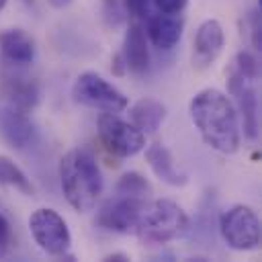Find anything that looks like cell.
<instances>
[{"label":"cell","mask_w":262,"mask_h":262,"mask_svg":"<svg viewBox=\"0 0 262 262\" xmlns=\"http://www.w3.org/2000/svg\"><path fill=\"white\" fill-rule=\"evenodd\" d=\"M115 192H117V194L135 196V199H149V196H151V184H149L147 178L141 176L139 172H125V174L117 180Z\"/></svg>","instance_id":"19"},{"label":"cell","mask_w":262,"mask_h":262,"mask_svg":"<svg viewBox=\"0 0 262 262\" xmlns=\"http://www.w3.org/2000/svg\"><path fill=\"white\" fill-rule=\"evenodd\" d=\"M2 92L8 100V104H14L27 113H31L39 102V86L31 78L20 76V74L4 76Z\"/></svg>","instance_id":"16"},{"label":"cell","mask_w":262,"mask_h":262,"mask_svg":"<svg viewBox=\"0 0 262 262\" xmlns=\"http://www.w3.org/2000/svg\"><path fill=\"white\" fill-rule=\"evenodd\" d=\"M0 53L10 66H29L35 59V41L23 29H4L0 33Z\"/></svg>","instance_id":"14"},{"label":"cell","mask_w":262,"mask_h":262,"mask_svg":"<svg viewBox=\"0 0 262 262\" xmlns=\"http://www.w3.org/2000/svg\"><path fill=\"white\" fill-rule=\"evenodd\" d=\"M129 119L131 123L143 133L151 135L160 129V125L166 119V106L156 100V98H139L131 108H129Z\"/></svg>","instance_id":"17"},{"label":"cell","mask_w":262,"mask_h":262,"mask_svg":"<svg viewBox=\"0 0 262 262\" xmlns=\"http://www.w3.org/2000/svg\"><path fill=\"white\" fill-rule=\"evenodd\" d=\"M141 27L145 31L147 41L154 47H158L162 51H168V49L176 47L180 37H182L184 16L182 14H166V12H160V10L151 8L143 16Z\"/></svg>","instance_id":"10"},{"label":"cell","mask_w":262,"mask_h":262,"mask_svg":"<svg viewBox=\"0 0 262 262\" xmlns=\"http://www.w3.org/2000/svg\"><path fill=\"white\" fill-rule=\"evenodd\" d=\"M231 66H233L239 74H244V76H248V78H254V80H260V63H258V59H256L254 53H250V51H239V53L235 55V59H233Z\"/></svg>","instance_id":"20"},{"label":"cell","mask_w":262,"mask_h":262,"mask_svg":"<svg viewBox=\"0 0 262 262\" xmlns=\"http://www.w3.org/2000/svg\"><path fill=\"white\" fill-rule=\"evenodd\" d=\"M250 33H252V45L256 47V49H260L262 47V37H260V12L258 10H252L250 12Z\"/></svg>","instance_id":"22"},{"label":"cell","mask_w":262,"mask_h":262,"mask_svg":"<svg viewBox=\"0 0 262 262\" xmlns=\"http://www.w3.org/2000/svg\"><path fill=\"white\" fill-rule=\"evenodd\" d=\"M149 199H135L127 194H113L96 213V225L115 233H135V225L143 205Z\"/></svg>","instance_id":"9"},{"label":"cell","mask_w":262,"mask_h":262,"mask_svg":"<svg viewBox=\"0 0 262 262\" xmlns=\"http://www.w3.org/2000/svg\"><path fill=\"white\" fill-rule=\"evenodd\" d=\"M104 260H108V262H125V260H131L127 254H108V256H104Z\"/></svg>","instance_id":"25"},{"label":"cell","mask_w":262,"mask_h":262,"mask_svg":"<svg viewBox=\"0 0 262 262\" xmlns=\"http://www.w3.org/2000/svg\"><path fill=\"white\" fill-rule=\"evenodd\" d=\"M102 6H104L106 20L117 25L121 20V0H102Z\"/></svg>","instance_id":"23"},{"label":"cell","mask_w":262,"mask_h":262,"mask_svg":"<svg viewBox=\"0 0 262 262\" xmlns=\"http://www.w3.org/2000/svg\"><path fill=\"white\" fill-rule=\"evenodd\" d=\"M190 119L201 139L219 154H235L242 141L239 119L231 98L217 88H203L188 102Z\"/></svg>","instance_id":"1"},{"label":"cell","mask_w":262,"mask_h":262,"mask_svg":"<svg viewBox=\"0 0 262 262\" xmlns=\"http://www.w3.org/2000/svg\"><path fill=\"white\" fill-rule=\"evenodd\" d=\"M6 2H8V0H0V10H2L4 6H6Z\"/></svg>","instance_id":"27"},{"label":"cell","mask_w":262,"mask_h":262,"mask_svg":"<svg viewBox=\"0 0 262 262\" xmlns=\"http://www.w3.org/2000/svg\"><path fill=\"white\" fill-rule=\"evenodd\" d=\"M10 237H12V231H10V223H8V219L0 213V250H4V248H8V244H10Z\"/></svg>","instance_id":"24"},{"label":"cell","mask_w":262,"mask_h":262,"mask_svg":"<svg viewBox=\"0 0 262 262\" xmlns=\"http://www.w3.org/2000/svg\"><path fill=\"white\" fill-rule=\"evenodd\" d=\"M0 184L18 190L25 196H33L35 194V186L31 184L27 174L8 156H0Z\"/></svg>","instance_id":"18"},{"label":"cell","mask_w":262,"mask_h":262,"mask_svg":"<svg viewBox=\"0 0 262 262\" xmlns=\"http://www.w3.org/2000/svg\"><path fill=\"white\" fill-rule=\"evenodd\" d=\"M223 242L237 252H250L260 246V219L248 205H233L219 217Z\"/></svg>","instance_id":"5"},{"label":"cell","mask_w":262,"mask_h":262,"mask_svg":"<svg viewBox=\"0 0 262 262\" xmlns=\"http://www.w3.org/2000/svg\"><path fill=\"white\" fill-rule=\"evenodd\" d=\"M125 68L133 76H143L149 70V47L141 23L133 20L123 39V51L119 53Z\"/></svg>","instance_id":"12"},{"label":"cell","mask_w":262,"mask_h":262,"mask_svg":"<svg viewBox=\"0 0 262 262\" xmlns=\"http://www.w3.org/2000/svg\"><path fill=\"white\" fill-rule=\"evenodd\" d=\"M0 135L10 147L27 149L35 143L37 129L27 111L6 102L0 106Z\"/></svg>","instance_id":"11"},{"label":"cell","mask_w":262,"mask_h":262,"mask_svg":"<svg viewBox=\"0 0 262 262\" xmlns=\"http://www.w3.org/2000/svg\"><path fill=\"white\" fill-rule=\"evenodd\" d=\"M225 45V33L217 18H207L199 25L194 35V59L199 66H209L219 57Z\"/></svg>","instance_id":"13"},{"label":"cell","mask_w":262,"mask_h":262,"mask_svg":"<svg viewBox=\"0 0 262 262\" xmlns=\"http://www.w3.org/2000/svg\"><path fill=\"white\" fill-rule=\"evenodd\" d=\"M145 160H147L151 172H154L162 182H166V184H170V186H182V184L188 182L186 174L176 168V162H174V158H172V154H170V149H168L166 145H162V143H151V145L145 149Z\"/></svg>","instance_id":"15"},{"label":"cell","mask_w":262,"mask_h":262,"mask_svg":"<svg viewBox=\"0 0 262 262\" xmlns=\"http://www.w3.org/2000/svg\"><path fill=\"white\" fill-rule=\"evenodd\" d=\"M72 98L82 106L102 113H121L129 104L127 96L96 72H82L74 80Z\"/></svg>","instance_id":"4"},{"label":"cell","mask_w":262,"mask_h":262,"mask_svg":"<svg viewBox=\"0 0 262 262\" xmlns=\"http://www.w3.org/2000/svg\"><path fill=\"white\" fill-rule=\"evenodd\" d=\"M59 184L72 209L78 213L92 211L102 194V174L96 158L84 147L70 149L59 160Z\"/></svg>","instance_id":"2"},{"label":"cell","mask_w":262,"mask_h":262,"mask_svg":"<svg viewBox=\"0 0 262 262\" xmlns=\"http://www.w3.org/2000/svg\"><path fill=\"white\" fill-rule=\"evenodd\" d=\"M29 231H31L35 244L45 254L63 258L70 252L72 233L68 229L66 219L57 211H53L49 207H41V209L33 211L29 217Z\"/></svg>","instance_id":"6"},{"label":"cell","mask_w":262,"mask_h":262,"mask_svg":"<svg viewBox=\"0 0 262 262\" xmlns=\"http://www.w3.org/2000/svg\"><path fill=\"white\" fill-rule=\"evenodd\" d=\"M23 2H27V4H33V2H35V0H23Z\"/></svg>","instance_id":"28"},{"label":"cell","mask_w":262,"mask_h":262,"mask_svg":"<svg viewBox=\"0 0 262 262\" xmlns=\"http://www.w3.org/2000/svg\"><path fill=\"white\" fill-rule=\"evenodd\" d=\"M188 229L190 219L178 203L170 199H149L139 213L135 235L147 244H166L184 237Z\"/></svg>","instance_id":"3"},{"label":"cell","mask_w":262,"mask_h":262,"mask_svg":"<svg viewBox=\"0 0 262 262\" xmlns=\"http://www.w3.org/2000/svg\"><path fill=\"white\" fill-rule=\"evenodd\" d=\"M53 8H66V6H70L72 4V0H47Z\"/></svg>","instance_id":"26"},{"label":"cell","mask_w":262,"mask_h":262,"mask_svg":"<svg viewBox=\"0 0 262 262\" xmlns=\"http://www.w3.org/2000/svg\"><path fill=\"white\" fill-rule=\"evenodd\" d=\"M188 0H151V6L166 14H182Z\"/></svg>","instance_id":"21"},{"label":"cell","mask_w":262,"mask_h":262,"mask_svg":"<svg viewBox=\"0 0 262 262\" xmlns=\"http://www.w3.org/2000/svg\"><path fill=\"white\" fill-rule=\"evenodd\" d=\"M98 137L104 149L117 158H133L145 147V135L117 113H102L98 117Z\"/></svg>","instance_id":"7"},{"label":"cell","mask_w":262,"mask_h":262,"mask_svg":"<svg viewBox=\"0 0 262 262\" xmlns=\"http://www.w3.org/2000/svg\"><path fill=\"white\" fill-rule=\"evenodd\" d=\"M258 80L248 78L239 74L233 66L227 72V88L233 96V106L237 113V119H242L239 129H244V135L248 139H256L260 131V113H258Z\"/></svg>","instance_id":"8"}]
</instances>
